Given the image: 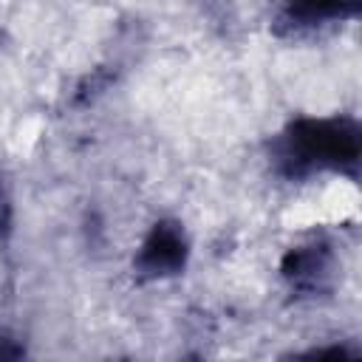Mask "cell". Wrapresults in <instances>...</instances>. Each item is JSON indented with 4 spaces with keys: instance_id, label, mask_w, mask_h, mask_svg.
<instances>
[{
    "instance_id": "cell-2",
    "label": "cell",
    "mask_w": 362,
    "mask_h": 362,
    "mask_svg": "<svg viewBox=\"0 0 362 362\" xmlns=\"http://www.w3.org/2000/svg\"><path fill=\"white\" fill-rule=\"evenodd\" d=\"M8 226V201H6V195H3V189H0V232Z\"/></svg>"
},
{
    "instance_id": "cell-1",
    "label": "cell",
    "mask_w": 362,
    "mask_h": 362,
    "mask_svg": "<svg viewBox=\"0 0 362 362\" xmlns=\"http://www.w3.org/2000/svg\"><path fill=\"white\" fill-rule=\"evenodd\" d=\"M141 269L150 274H170L184 263V240L178 229L173 226H158L150 240L144 243V252L139 257Z\"/></svg>"
}]
</instances>
